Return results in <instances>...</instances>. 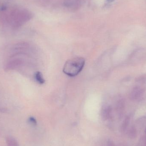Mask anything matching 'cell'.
<instances>
[{"instance_id":"obj_1","label":"cell","mask_w":146,"mask_h":146,"mask_svg":"<svg viewBox=\"0 0 146 146\" xmlns=\"http://www.w3.org/2000/svg\"><path fill=\"white\" fill-rule=\"evenodd\" d=\"M85 64L84 58L76 57L66 62L63 68V72L71 77L77 75L83 69Z\"/></svg>"},{"instance_id":"obj_2","label":"cell","mask_w":146,"mask_h":146,"mask_svg":"<svg viewBox=\"0 0 146 146\" xmlns=\"http://www.w3.org/2000/svg\"><path fill=\"white\" fill-rule=\"evenodd\" d=\"M24 60L16 56H13L5 65L4 69L7 71L15 70L22 66L24 64Z\"/></svg>"},{"instance_id":"obj_3","label":"cell","mask_w":146,"mask_h":146,"mask_svg":"<svg viewBox=\"0 0 146 146\" xmlns=\"http://www.w3.org/2000/svg\"><path fill=\"white\" fill-rule=\"evenodd\" d=\"M145 90L139 86H136L133 88L129 95V98L132 100H137L143 96Z\"/></svg>"},{"instance_id":"obj_4","label":"cell","mask_w":146,"mask_h":146,"mask_svg":"<svg viewBox=\"0 0 146 146\" xmlns=\"http://www.w3.org/2000/svg\"><path fill=\"white\" fill-rule=\"evenodd\" d=\"M81 0H65L64 5L65 7L72 9H76L80 6Z\"/></svg>"},{"instance_id":"obj_5","label":"cell","mask_w":146,"mask_h":146,"mask_svg":"<svg viewBox=\"0 0 146 146\" xmlns=\"http://www.w3.org/2000/svg\"><path fill=\"white\" fill-rule=\"evenodd\" d=\"M6 141L7 146H19V144L16 140L11 136L7 137Z\"/></svg>"},{"instance_id":"obj_6","label":"cell","mask_w":146,"mask_h":146,"mask_svg":"<svg viewBox=\"0 0 146 146\" xmlns=\"http://www.w3.org/2000/svg\"><path fill=\"white\" fill-rule=\"evenodd\" d=\"M34 77L36 80L39 84H42L45 82L42 74L40 72H37L35 73Z\"/></svg>"},{"instance_id":"obj_7","label":"cell","mask_w":146,"mask_h":146,"mask_svg":"<svg viewBox=\"0 0 146 146\" xmlns=\"http://www.w3.org/2000/svg\"><path fill=\"white\" fill-rule=\"evenodd\" d=\"M135 82L139 83L146 84V75H142L135 79Z\"/></svg>"},{"instance_id":"obj_8","label":"cell","mask_w":146,"mask_h":146,"mask_svg":"<svg viewBox=\"0 0 146 146\" xmlns=\"http://www.w3.org/2000/svg\"><path fill=\"white\" fill-rule=\"evenodd\" d=\"M28 122L31 125H33V126L36 125L37 123L36 119L34 117H29V119H28Z\"/></svg>"},{"instance_id":"obj_9","label":"cell","mask_w":146,"mask_h":146,"mask_svg":"<svg viewBox=\"0 0 146 146\" xmlns=\"http://www.w3.org/2000/svg\"><path fill=\"white\" fill-rule=\"evenodd\" d=\"M107 146H114V145L112 141H109L107 143Z\"/></svg>"},{"instance_id":"obj_10","label":"cell","mask_w":146,"mask_h":146,"mask_svg":"<svg viewBox=\"0 0 146 146\" xmlns=\"http://www.w3.org/2000/svg\"><path fill=\"white\" fill-rule=\"evenodd\" d=\"M107 1H109L110 2H112L114 1V0H107Z\"/></svg>"}]
</instances>
